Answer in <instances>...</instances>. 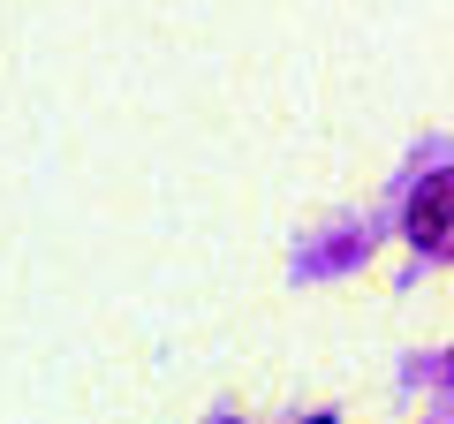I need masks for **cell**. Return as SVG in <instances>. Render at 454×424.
<instances>
[{
  "mask_svg": "<svg viewBox=\"0 0 454 424\" xmlns=\"http://www.w3.org/2000/svg\"><path fill=\"white\" fill-rule=\"evenodd\" d=\"M447 220H454V175H432L417 197H409V235H417V243H439Z\"/></svg>",
  "mask_w": 454,
  "mask_h": 424,
  "instance_id": "cell-1",
  "label": "cell"
}]
</instances>
